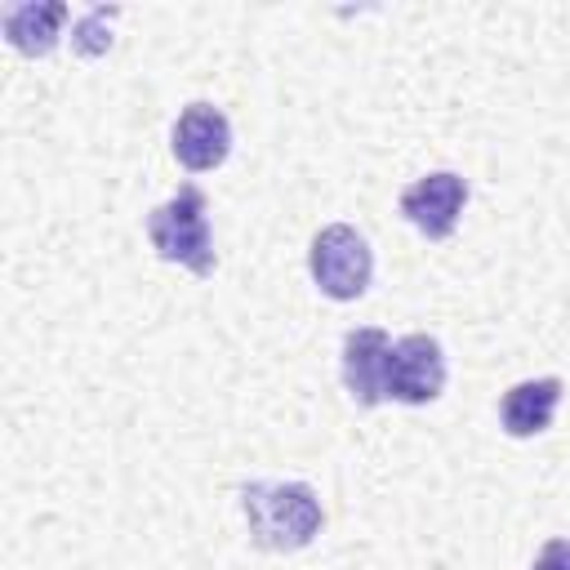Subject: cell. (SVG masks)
Returning <instances> with one entry per match:
<instances>
[{"label": "cell", "instance_id": "277c9868", "mask_svg": "<svg viewBox=\"0 0 570 570\" xmlns=\"http://www.w3.org/2000/svg\"><path fill=\"white\" fill-rule=\"evenodd\" d=\"M445 387V356L441 343L432 334H405L392 343L387 352V370H383V392L387 401L401 405H428L436 401Z\"/></svg>", "mask_w": 570, "mask_h": 570}, {"label": "cell", "instance_id": "9c48e42d", "mask_svg": "<svg viewBox=\"0 0 570 570\" xmlns=\"http://www.w3.org/2000/svg\"><path fill=\"white\" fill-rule=\"evenodd\" d=\"M67 22V4L62 0H36V4H13L4 9V40L27 53V58H45L58 45V31Z\"/></svg>", "mask_w": 570, "mask_h": 570}, {"label": "cell", "instance_id": "8fae6325", "mask_svg": "<svg viewBox=\"0 0 570 570\" xmlns=\"http://www.w3.org/2000/svg\"><path fill=\"white\" fill-rule=\"evenodd\" d=\"M530 570H570V539H548L530 561Z\"/></svg>", "mask_w": 570, "mask_h": 570}, {"label": "cell", "instance_id": "7a4b0ae2", "mask_svg": "<svg viewBox=\"0 0 570 570\" xmlns=\"http://www.w3.org/2000/svg\"><path fill=\"white\" fill-rule=\"evenodd\" d=\"M147 236L165 263H178L191 276H214L218 258H214V236H209V200L196 183L178 187L165 205L151 209Z\"/></svg>", "mask_w": 570, "mask_h": 570}, {"label": "cell", "instance_id": "3957f363", "mask_svg": "<svg viewBox=\"0 0 570 570\" xmlns=\"http://www.w3.org/2000/svg\"><path fill=\"white\" fill-rule=\"evenodd\" d=\"M307 267H312V281L325 298L334 303H352L370 289V276H374V254L365 245V236L347 223H330L312 236V249H307Z\"/></svg>", "mask_w": 570, "mask_h": 570}, {"label": "cell", "instance_id": "8992f818", "mask_svg": "<svg viewBox=\"0 0 570 570\" xmlns=\"http://www.w3.org/2000/svg\"><path fill=\"white\" fill-rule=\"evenodd\" d=\"M232 151V125L214 102H191L183 107V116L174 120V156L183 169L205 174L218 169Z\"/></svg>", "mask_w": 570, "mask_h": 570}, {"label": "cell", "instance_id": "ba28073f", "mask_svg": "<svg viewBox=\"0 0 570 570\" xmlns=\"http://www.w3.org/2000/svg\"><path fill=\"white\" fill-rule=\"evenodd\" d=\"M557 405H561V379H521L503 392L499 423L508 436L525 441V436H539L543 428H552Z\"/></svg>", "mask_w": 570, "mask_h": 570}, {"label": "cell", "instance_id": "6da1fadb", "mask_svg": "<svg viewBox=\"0 0 570 570\" xmlns=\"http://www.w3.org/2000/svg\"><path fill=\"white\" fill-rule=\"evenodd\" d=\"M240 508L249 521V539L267 552H298L325 525L321 499L303 481H249L240 485Z\"/></svg>", "mask_w": 570, "mask_h": 570}, {"label": "cell", "instance_id": "5b68a950", "mask_svg": "<svg viewBox=\"0 0 570 570\" xmlns=\"http://www.w3.org/2000/svg\"><path fill=\"white\" fill-rule=\"evenodd\" d=\"M468 205V183L463 174L454 169H436V174H423L414 178L405 191H401V214L410 218L414 232H423L428 240H445L459 223Z\"/></svg>", "mask_w": 570, "mask_h": 570}, {"label": "cell", "instance_id": "30bf717a", "mask_svg": "<svg viewBox=\"0 0 570 570\" xmlns=\"http://www.w3.org/2000/svg\"><path fill=\"white\" fill-rule=\"evenodd\" d=\"M116 18V9H89L76 27H71V49L80 53V58H98V53H107L111 49V36H107V22Z\"/></svg>", "mask_w": 570, "mask_h": 570}, {"label": "cell", "instance_id": "52a82bcc", "mask_svg": "<svg viewBox=\"0 0 570 570\" xmlns=\"http://www.w3.org/2000/svg\"><path fill=\"white\" fill-rule=\"evenodd\" d=\"M387 352H392V338L379 325L347 330V338H343V387L361 410H374L379 401H387V392H383Z\"/></svg>", "mask_w": 570, "mask_h": 570}]
</instances>
